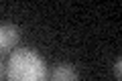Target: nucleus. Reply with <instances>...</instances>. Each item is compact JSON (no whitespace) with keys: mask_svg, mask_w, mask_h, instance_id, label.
<instances>
[{"mask_svg":"<svg viewBox=\"0 0 122 81\" xmlns=\"http://www.w3.org/2000/svg\"><path fill=\"white\" fill-rule=\"evenodd\" d=\"M8 81H47V65L33 49H16L6 65Z\"/></svg>","mask_w":122,"mask_h":81,"instance_id":"1","label":"nucleus"},{"mask_svg":"<svg viewBox=\"0 0 122 81\" xmlns=\"http://www.w3.org/2000/svg\"><path fill=\"white\" fill-rule=\"evenodd\" d=\"M18 38H20V29L16 24H10V22H2L0 24V53L14 49Z\"/></svg>","mask_w":122,"mask_h":81,"instance_id":"2","label":"nucleus"},{"mask_svg":"<svg viewBox=\"0 0 122 81\" xmlns=\"http://www.w3.org/2000/svg\"><path fill=\"white\" fill-rule=\"evenodd\" d=\"M51 81H77V71L71 63H57L51 69Z\"/></svg>","mask_w":122,"mask_h":81,"instance_id":"3","label":"nucleus"},{"mask_svg":"<svg viewBox=\"0 0 122 81\" xmlns=\"http://www.w3.org/2000/svg\"><path fill=\"white\" fill-rule=\"evenodd\" d=\"M114 73H116V79L120 81L122 79V59H120V57L114 61Z\"/></svg>","mask_w":122,"mask_h":81,"instance_id":"4","label":"nucleus"},{"mask_svg":"<svg viewBox=\"0 0 122 81\" xmlns=\"http://www.w3.org/2000/svg\"><path fill=\"white\" fill-rule=\"evenodd\" d=\"M0 77H2V67H0Z\"/></svg>","mask_w":122,"mask_h":81,"instance_id":"5","label":"nucleus"}]
</instances>
